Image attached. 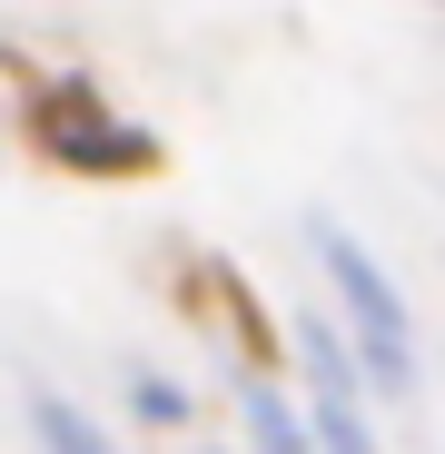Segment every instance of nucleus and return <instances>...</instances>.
<instances>
[{"label": "nucleus", "instance_id": "1", "mask_svg": "<svg viewBox=\"0 0 445 454\" xmlns=\"http://www.w3.org/2000/svg\"><path fill=\"white\" fill-rule=\"evenodd\" d=\"M317 257H327L337 307H346V326H356V346H366V375H377L386 395H406V386H416V326H406V296L386 286V267L366 257L337 217H317Z\"/></svg>", "mask_w": 445, "mask_h": 454}, {"label": "nucleus", "instance_id": "2", "mask_svg": "<svg viewBox=\"0 0 445 454\" xmlns=\"http://www.w3.org/2000/svg\"><path fill=\"white\" fill-rule=\"evenodd\" d=\"M40 148H50V159H69V168H99V178H129V168H148V159H159V148H148L139 129L99 119V109H90L80 90L40 109Z\"/></svg>", "mask_w": 445, "mask_h": 454}, {"label": "nucleus", "instance_id": "3", "mask_svg": "<svg viewBox=\"0 0 445 454\" xmlns=\"http://www.w3.org/2000/svg\"><path fill=\"white\" fill-rule=\"evenodd\" d=\"M307 375H317V454H377L366 405H356V356L337 326H307Z\"/></svg>", "mask_w": 445, "mask_h": 454}, {"label": "nucleus", "instance_id": "4", "mask_svg": "<svg viewBox=\"0 0 445 454\" xmlns=\"http://www.w3.org/2000/svg\"><path fill=\"white\" fill-rule=\"evenodd\" d=\"M248 425H258V454H317V434H297V415H287L267 386L248 395Z\"/></svg>", "mask_w": 445, "mask_h": 454}, {"label": "nucleus", "instance_id": "5", "mask_svg": "<svg viewBox=\"0 0 445 454\" xmlns=\"http://www.w3.org/2000/svg\"><path fill=\"white\" fill-rule=\"evenodd\" d=\"M40 434H50V454H109L80 415H69V405H40Z\"/></svg>", "mask_w": 445, "mask_h": 454}]
</instances>
